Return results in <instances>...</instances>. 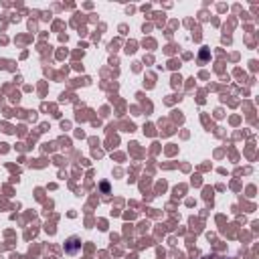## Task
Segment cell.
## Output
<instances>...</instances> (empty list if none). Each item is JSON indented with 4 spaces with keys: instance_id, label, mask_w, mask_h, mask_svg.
Masks as SVG:
<instances>
[{
    "instance_id": "obj_1",
    "label": "cell",
    "mask_w": 259,
    "mask_h": 259,
    "mask_svg": "<svg viewBox=\"0 0 259 259\" xmlns=\"http://www.w3.org/2000/svg\"><path fill=\"white\" fill-rule=\"evenodd\" d=\"M79 251H81V239L79 237H71L65 243V253L67 255H77Z\"/></svg>"
},
{
    "instance_id": "obj_2",
    "label": "cell",
    "mask_w": 259,
    "mask_h": 259,
    "mask_svg": "<svg viewBox=\"0 0 259 259\" xmlns=\"http://www.w3.org/2000/svg\"><path fill=\"white\" fill-rule=\"evenodd\" d=\"M99 188H101V193H106V195L109 193V184H107V183H101V184H99Z\"/></svg>"
},
{
    "instance_id": "obj_3",
    "label": "cell",
    "mask_w": 259,
    "mask_h": 259,
    "mask_svg": "<svg viewBox=\"0 0 259 259\" xmlns=\"http://www.w3.org/2000/svg\"><path fill=\"white\" fill-rule=\"evenodd\" d=\"M207 57H209V51H207V49H202V53H200V59H202V61H205Z\"/></svg>"
}]
</instances>
